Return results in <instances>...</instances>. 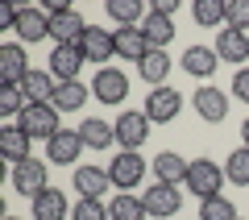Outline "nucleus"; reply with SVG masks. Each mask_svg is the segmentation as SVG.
<instances>
[{"label": "nucleus", "mask_w": 249, "mask_h": 220, "mask_svg": "<svg viewBox=\"0 0 249 220\" xmlns=\"http://www.w3.org/2000/svg\"><path fill=\"white\" fill-rule=\"evenodd\" d=\"M46 17H50V42L54 46H79L83 34H88V21L79 17V9L62 4V0L46 4Z\"/></svg>", "instance_id": "nucleus-1"}, {"label": "nucleus", "mask_w": 249, "mask_h": 220, "mask_svg": "<svg viewBox=\"0 0 249 220\" xmlns=\"http://www.w3.org/2000/svg\"><path fill=\"white\" fill-rule=\"evenodd\" d=\"M224 166H216L212 158H196L191 166H187V191L191 195H199V200H212V195H220V187H224Z\"/></svg>", "instance_id": "nucleus-2"}, {"label": "nucleus", "mask_w": 249, "mask_h": 220, "mask_svg": "<svg viewBox=\"0 0 249 220\" xmlns=\"http://www.w3.org/2000/svg\"><path fill=\"white\" fill-rule=\"evenodd\" d=\"M13 125H21V133H25L29 141H34V137L50 141L54 133H62V125H58V108H54V104H29Z\"/></svg>", "instance_id": "nucleus-3"}, {"label": "nucleus", "mask_w": 249, "mask_h": 220, "mask_svg": "<svg viewBox=\"0 0 249 220\" xmlns=\"http://www.w3.org/2000/svg\"><path fill=\"white\" fill-rule=\"evenodd\" d=\"M145 166H150V162H145L137 150H121L112 162H108V179H112L116 191H133V187L145 179Z\"/></svg>", "instance_id": "nucleus-4"}, {"label": "nucleus", "mask_w": 249, "mask_h": 220, "mask_svg": "<svg viewBox=\"0 0 249 220\" xmlns=\"http://www.w3.org/2000/svg\"><path fill=\"white\" fill-rule=\"evenodd\" d=\"M46 175H50V166H46L42 158H29V162H21V166H13V175H9V183H13V191L17 195H25V200H34V195H42L46 187Z\"/></svg>", "instance_id": "nucleus-5"}, {"label": "nucleus", "mask_w": 249, "mask_h": 220, "mask_svg": "<svg viewBox=\"0 0 249 220\" xmlns=\"http://www.w3.org/2000/svg\"><path fill=\"white\" fill-rule=\"evenodd\" d=\"M91 96L100 104H124V96H129V75L116 71V67H100L96 79H91Z\"/></svg>", "instance_id": "nucleus-6"}, {"label": "nucleus", "mask_w": 249, "mask_h": 220, "mask_svg": "<svg viewBox=\"0 0 249 220\" xmlns=\"http://www.w3.org/2000/svg\"><path fill=\"white\" fill-rule=\"evenodd\" d=\"M178 108H183V96H178L175 88H150V96H145V108L142 112L150 116V125H170L178 116Z\"/></svg>", "instance_id": "nucleus-7"}, {"label": "nucleus", "mask_w": 249, "mask_h": 220, "mask_svg": "<svg viewBox=\"0 0 249 220\" xmlns=\"http://www.w3.org/2000/svg\"><path fill=\"white\" fill-rule=\"evenodd\" d=\"M83 150H88V146H83L79 129H62V133H54V137L46 141V162H54V166H75Z\"/></svg>", "instance_id": "nucleus-8"}, {"label": "nucleus", "mask_w": 249, "mask_h": 220, "mask_svg": "<svg viewBox=\"0 0 249 220\" xmlns=\"http://www.w3.org/2000/svg\"><path fill=\"white\" fill-rule=\"evenodd\" d=\"M112 125H116V146H121V150H142V141L150 137V116L133 112V108L121 112Z\"/></svg>", "instance_id": "nucleus-9"}, {"label": "nucleus", "mask_w": 249, "mask_h": 220, "mask_svg": "<svg viewBox=\"0 0 249 220\" xmlns=\"http://www.w3.org/2000/svg\"><path fill=\"white\" fill-rule=\"evenodd\" d=\"M79 50H83V58L100 71V67H108V58H116V37L108 34V29H100V25H88Z\"/></svg>", "instance_id": "nucleus-10"}, {"label": "nucleus", "mask_w": 249, "mask_h": 220, "mask_svg": "<svg viewBox=\"0 0 249 220\" xmlns=\"http://www.w3.org/2000/svg\"><path fill=\"white\" fill-rule=\"evenodd\" d=\"M29 54H25V42H4L0 46V83H25L29 75Z\"/></svg>", "instance_id": "nucleus-11"}, {"label": "nucleus", "mask_w": 249, "mask_h": 220, "mask_svg": "<svg viewBox=\"0 0 249 220\" xmlns=\"http://www.w3.org/2000/svg\"><path fill=\"white\" fill-rule=\"evenodd\" d=\"M191 104H196L199 121L220 125L224 116H229V92H220V88H212V83H204V88H199L196 96H191Z\"/></svg>", "instance_id": "nucleus-12"}, {"label": "nucleus", "mask_w": 249, "mask_h": 220, "mask_svg": "<svg viewBox=\"0 0 249 220\" xmlns=\"http://www.w3.org/2000/svg\"><path fill=\"white\" fill-rule=\"evenodd\" d=\"M83 50L79 46H50V75L58 83H71V79H79V67H83Z\"/></svg>", "instance_id": "nucleus-13"}, {"label": "nucleus", "mask_w": 249, "mask_h": 220, "mask_svg": "<svg viewBox=\"0 0 249 220\" xmlns=\"http://www.w3.org/2000/svg\"><path fill=\"white\" fill-rule=\"evenodd\" d=\"M145 200V212H150L154 220H170L178 208H183V200H178V187H170V183H154L150 191L142 195Z\"/></svg>", "instance_id": "nucleus-14"}, {"label": "nucleus", "mask_w": 249, "mask_h": 220, "mask_svg": "<svg viewBox=\"0 0 249 220\" xmlns=\"http://www.w3.org/2000/svg\"><path fill=\"white\" fill-rule=\"evenodd\" d=\"M29 146H34V141L21 133V125H4V129H0V158L9 162V166H21V162L34 158Z\"/></svg>", "instance_id": "nucleus-15"}, {"label": "nucleus", "mask_w": 249, "mask_h": 220, "mask_svg": "<svg viewBox=\"0 0 249 220\" xmlns=\"http://www.w3.org/2000/svg\"><path fill=\"white\" fill-rule=\"evenodd\" d=\"M212 50H216V58H220V62L241 67V62L249 58V34H241V29H220Z\"/></svg>", "instance_id": "nucleus-16"}, {"label": "nucleus", "mask_w": 249, "mask_h": 220, "mask_svg": "<svg viewBox=\"0 0 249 220\" xmlns=\"http://www.w3.org/2000/svg\"><path fill=\"white\" fill-rule=\"evenodd\" d=\"M178 67H183L187 75H196V79H212L216 67H220V58H216L212 46H187L183 58H178Z\"/></svg>", "instance_id": "nucleus-17"}, {"label": "nucleus", "mask_w": 249, "mask_h": 220, "mask_svg": "<svg viewBox=\"0 0 249 220\" xmlns=\"http://www.w3.org/2000/svg\"><path fill=\"white\" fill-rule=\"evenodd\" d=\"M116 58H124V62H142L145 54L154 50L150 46V37L142 34V25H129V29H116Z\"/></svg>", "instance_id": "nucleus-18"}, {"label": "nucleus", "mask_w": 249, "mask_h": 220, "mask_svg": "<svg viewBox=\"0 0 249 220\" xmlns=\"http://www.w3.org/2000/svg\"><path fill=\"white\" fill-rule=\"evenodd\" d=\"M108 187H112L108 170H100V166H75V191H79V200H104Z\"/></svg>", "instance_id": "nucleus-19"}, {"label": "nucleus", "mask_w": 249, "mask_h": 220, "mask_svg": "<svg viewBox=\"0 0 249 220\" xmlns=\"http://www.w3.org/2000/svg\"><path fill=\"white\" fill-rule=\"evenodd\" d=\"M150 166H154V175H158V183L183 187V183H187V166H191V162H187L183 154H175V150H162Z\"/></svg>", "instance_id": "nucleus-20"}, {"label": "nucleus", "mask_w": 249, "mask_h": 220, "mask_svg": "<svg viewBox=\"0 0 249 220\" xmlns=\"http://www.w3.org/2000/svg\"><path fill=\"white\" fill-rule=\"evenodd\" d=\"M175 71V62H170L166 50H150L142 62H137V75H142L150 88H166V75Z\"/></svg>", "instance_id": "nucleus-21"}, {"label": "nucleus", "mask_w": 249, "mask_h": 220, "mask_svg": "<svg viewBox=\"0 0 249 220\" xmlns=\"http://www.w3.org/2000/svg\"><path fill=\"white\" fill-rule=\"evenodd\" d=\"M17 37L21 42H46L50 37V17L46 9H21V21H17Z\"/></svg>", "instance_id": "nucleus-22"}, {"label": "nucleus", "mask_w": 249, "mask_h": 220, "mask_svg": "<svg viewBox=\"0 0 249 220\" xmlns=\"http://www.w3.org/2000/svg\"><path fill=\"white\" fill-rule=\"evenodd\" d=\"M88 96H91V88L83 79H71V83H58L54 88V100L50 104L58 108V112H79L83 104H88Z\"/></svg>", "instance_id": "nucleus-23"}, {"label": "nucleus", "mask_w": 249, "mask_h": 220, "mask_svg": "<svg viewBox=\"0 0 249 220\" xmlns=\"http://www.w3.org/2000/svg\"><path fill=\"white\" fill-rule=\"evenodd\" d=\"M79 137H83L88 150H108V146L116 141V125L112 121H100V116H88V121L79 125Z\"/></svg>", "instance_id": "nucleus-24"}, {"label": "nucleus", "mask_w": 249, "mask_h": 220, "mask_svg": "<svg viewBox=\"0 0 249 220\" xmlns=\"http://www.w3.org/2000/svg\"><path fill=\"white\" fill-rule=\"evenodd\" d=\"M142 34L150 37V46L154 50H166L170 42H175V21L166 17V13H145V21H142Z\"/></svg>", "instance_id": "nucleus-25"}, {"label": "nucleus", "mask_w": 249, "mask_h": 220, "mask_svg": "<svg viewBox=\"0 0 249 220\" xmlns=\"http://www.w3.org/2000/svg\"><path fill=\"white\" fill-rule=\"evenodd\" d=\"M34 220H67V195L58 187H46L42 195H34Z\"/></svg>", "instance_id": "nucleus-26"}, {"label": "nucleus", "mask_w": 249, "mask_h": 220, "mask_svg": "<svg viewBox=\"0 0 249 220\" xmlns=\"http://www.w3.org/2000/svg\"><path fill=\"white\" fill-rule=\"evenodd\" d=\"M54 88H58V79H54L50 71H29L25 83H21V92H25L29 104H50V100H54Z\"/></svg>", "instance_id": "nucleus-27"}, {"label": "nucleus", "mask_w": 249, "mask_h": 220, "mask_svg": "<svg viewBox=\"0 0 249 220\" xmlns=\"http://www.w3.org/2000/svg\"><path fill=\"white\" fill-rule=\"evenodd\" d=\"M108 212H112V220H145L150 216L145 212V200H133V191H116L108 200Z\"/></svg>", "instance_id": "nucleus-28"}, {"label": "nucleus", "mask_w": 249, "mask_h": 220, "mask_svg": "<svg viewBox=\"0 0 249 220\" xmlns=\"http://www.w3.org/2000/svg\"><path fill=\"white\" fill-rule=\"evenodd\" d=\"M108 17L121 29H129V25H142L145 13H142V0H108Z\"/></svg>", "instance_id": "nucleus-29"}, {"label": "nucleus", "mask_w": 249, "mask_h": 220, "mask_svg": "<svg viewBox=\"0 0 249 220\" xmlns=\"http://www.w3.org/2000/svg\"><path fill=\"white\" fill-rule=\"evenodd\" d=\"M25 108H29V100H25V92H21V83H0V112L17 121Z\"/></svg>", "instance_id": "nucleus-30"}, {"label": "nucleus", "mask_w": 249, "mask_h": 220, "mask_svg": "<svg viewBox=\"0 0 249 220\" xmlns=\"http://www.w3.org/2000/svg\"><path fill=\"white\" fill-rule=\"evenodd\" d=\"M199 220H241L237 203L224 200V195H212V200H199Z\"/></svg>", "instance_id": "nucleus-31"}, {"label": "nucleus", "mask_w": 249, "mask_h": 220, "mask_svg": "<svg viewBox=\"0 0 249 220\" xmlns=\"http://www.w3.org/2000/svg\"><path fill=\"white\" fill-rule=\"evenodd\" d=\"M224 175H229L232 187H249V150H245V146H237V150L229 154V162H224Z\"/></svg>", "instance_id": "nucleus-32"}, {"label": "nucleus", "mask_w": 249, "mask_h": 220, "mask_svg": "<svg viewBox=\"0 0 249 220\" xmlns=\"http://www.w3.org/2000/svg\"><path fill=\"white\" fill-rule=\"evenodd\" d=\"M191 17H196V25H204V29L224 25V0H196Z\"/></svg>", "instance_id": "nucleus-33"}, {"label": "nucleus", "mask_w": 249, "mask_h": 220, "mask_svg": "<svg viewBox=\"0 0 249 220\" xmlns=\"http://www.w3.org/2000/svg\"><path fill=\"white\" fill-rule=\"evenodd\" d=\"M71 220H112L104 200H75L71 203Z\"/></svg>", "instance_id": "nucleus-34"}, {"label": "nucleus", "mask_w": 249, "mask_h": 220, "mask_svg": "<svg viewBox=\"0 0 249 220\" xmlns=\"http://www.w3.org/2000/svg\"><path fill=\"white\" fill-rule=\"evenodd\" d=\"M224 29L249 34V0H224Z\"/></svg>", "instance_id": "nucleus-35"}, {"label": "nucleus", "mask_w": 249, "mask_h": 220, "mask_svg": "<svg viewBox=\"0 0 249 220\" xmlns=\"http://www.w3.org/2000/svg\"><path fill=\"white\" fill-rule=\"evenodd\" d=\"M232 100L249 104V67H241L237 75H232Z\"/></svg>", "instance_id": "nucleus-36"}, {"label": "nucleus", "mask_w": 249, "mask_h": 220, "mask_svg": "<svg viewBox=\"0 0 249 220\" xmlns=\"http://www.w3.org/2000/svg\"><path fill=\"white\" fill-rule=\"evenodd\" d=\"M17 21H21V9H13V4L0 9V29H4V34H17Z\"/></svg>", "instance_id": "nucleus-37"}, {"label": "nucleus", "mask_w": 249, "mask_h": 220, "mask_svg": "<svg viewBox=\"0 0 249 220\" xmlns=\"http://www.w3.org/2000/svg\"><path fill=\"white\" fill-rule=\"evenodd\" d=\"M175 9H178V0H158L154 4V13H166V17H175Z\"/></svg>", "instance_id": "nucleus-38"}, {"label": "nucleus", "mask_w": 249, "mask_h": 220, "mask_svg": "<svg viewBox=\"0 0 249 220\" xmlns=\"http://www.w3.org/2000/svg\"><path fill=\"white\" fill-rule=\"evenodd\" d=\"M241 146H245V150H249V116H245V121H241Z\"/></svg>", "instance_id": "nucleus-39"}, {"label": "nucleus", "mask_w": 249, "mask_h": 220, "mask_svg": "<svg viewBox=\"0 0 249 220\" xmlns=\"http://www.w3.org/2000/svg\"><path fill=\"white\" fill-rule=\"evenodd\" d=\"M4 220H21V216H4Z\"/></svg>", "instance_id": "nucleus-40"}]
</instances>
